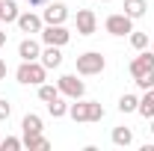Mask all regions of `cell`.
Listing matches in <instances>:
<instances>
[{
  "mask_svg": "<svg viewBox=\"0 0 154 151\" xmlns=\"http://www.w3.org/2000/svg\"><path fill=\"white\" fill-rule=\"evenodd\" d=\"M15 77H18V83H24V86H42L45 77H48V68L38 59H21Z\"/></svg>",
  "mask_w": 154,
  "mask_h": 151,
  "instance_id": "cell-1",
  "label": "cell"
},
{
  "mask_svg": "<svg viewBox=\"0 0 154 151\" xmlns=\"http://www.w3.org/2000/svg\"><path fill=\"white\" fill-rule=\"evenodd\" d=\"M68 116H71L74 122H101V119H104V107H101L98 101H83V98H77L74 104H68Z\"/></svg>",
  "mask_w": 154,
  "mask_h": 151,
  "instance_id": "cell-2",
  "label": "cell"
},
{
  "mask_svg": "<svg viewBox=\"0 0 154 151\" xmlns=\"http://www.w3.org/2000/svg\"><path fill=\"white\" fill-rule=\"evenodd\" d=\"M104 68H107V59L101 57L98 51H86V54H80V57H77V74H83V77L101 74Z\"/></svg>",
  "mask_w": 154,
  "mask_h": 151,
  "instance_id": "cell-3",
  "label": "cell"
},
{
  "mask_svg": "<svg viewBox=\"0 0 154 151\" xmlns=\"http://www.w3.org/2000/svg\"><path fill=\"white\" fill-rule=\"evenodd\" d=\"M57 86H59V95H65L71 101H77V98L86 95V86H83V80H77V74H62L57 80Z\"/></svg>",
  "mask_w": 154,
  "mask_h": 151,
  "instance_id": "cell-4",
  "label": "cell"
},
{
  "mask_svg": "<svg viewBox=\"0 0 154 151\" xmlns=\"http://www.w3.org/2000/svg\"><path fill=\"white\" fill-rule=\"evenodd\" d=\"M42 42H45V45H57V48H62V45L71 42V33H68L62 24H48V27H42Z\"/></svg>",
  "mask_w": 154,
  "mask_h": 151,
  "instance_id": "cell-5",
  "label": "cell"
},
{
  "mask_svg": "<svg viewBox=\"0 0 154 151\" xmlns=\"http://www.w3.org/2000/svg\"><path fill=\"white\" fill-rule=\"evenodd\" d=\"M104 30H107L110 36H128V33L134 30V18H128L125 12H119V15H110V18L104 21Z\"/></svg>",
  "mask_w": 154,
  "mask_h": 151,
  "instance_id": "cell-6",
  "label": "cell"
},
{
  "mask_svg": "<svg viewBox=\"0 0 154 151\" xmlns=\"http://www.w3.org/2000/svg\"><path fill=\"white\" fill-rule=\"evenodd\" d=\"M15 24H18L21 33H30V36H33V33H42V27H45L42 15H36V12H21Z\"/></svg>",
  "mask_w": 154,
  "mask_h": 151,
  "instance_id": "cell-7",
  "label": "cell"
},
{
  "mask_svg": "<svg viewBox=\"0 0 154 151\" xmlns=\"http://www.w3.org/2000/svg\"><path fill=\"white\" fill-rule=\"evenodd\" d=\"M65 18H68V6L65 3H48L45 12H42L45 24H65Z\"/></svg>",
  "mask_w": 154,
  "mask_h": 151,
  "instance_id": "cell-8",
  "label": "cell"
},
{
  "mask_svg": "<svg viewBox=\"0 0 154 151\" xmlns=\"http://www.w3.org/2000/svg\"><path fill=\"white\" fill-rule=\"evenodd\" d=\"M148 71H154V51H142L131 62V74L139 77V74H148Z\"/></svg>",
  "mask_w": 154,
  "mask_h": 151,
  "instance_id": "cell-9",
  "label": "cell"
},
{
  "mask_svg": "<svg viewBox=\"0 0 154 151\" xmlns=\"http://www.w3.org/2000/svg\"><path fill=\"white\" fill-rule=\"evenodd\" d=\"M95 27H98V18H95L92 9H80V12H77V33H80V36H92Z\"/></svg>",
  "mask_w": 154,
  "mask_h": 151,
  "instance_id": "cell-10",
  "label": "cell"
},
{
  "mask_svg": "<svg viewBox=\"0 0 154 151\" xmlns=\"http://www.w3.org/2000/svg\"><path fill=\"white\" fill-rule=\"evenodd\" d=\"M38 62L51 71V68H59L62 65V51H59L57 45H48L45 51H42V57H38Z\"/></svg>",
  "mask_w": 154,
  "mask_h": 151,
  "instance_id": "cell-11",
  "label": "cell"
},
{
  "mask_svg": "<svg viewBox=\"0 0 154 151\" xmlns=\"http://www.w3.org/2000/svg\"><path fill=\"white\" fill-rule=\"evenodd\" d=\"M18 57H21V59H38V57H42V48H38V42L27 36V39L18 45Z\"/></svg>",
  "mask_w": 154,
  "mask_h": 151,
  "instance_id": "cell-12",
  "label": "cell"
},
{
  "mask_svg": "<svg viewBox=\"0 0 154 151\" xmlns=\"http://www.w3.org/2000/svg\"><path fill=\"white\" fill-rule=\"evenodd\" d=\"M21 142H24V148H30V151H48L51 148L48 136H42V133H27Z\"/></svg>",
  "mask_w": 154,
  "mask_h": 151,
  "instance_id": "cell-13",
  "label": "cell"
},
{
  "mask_svg": "<svg viewBox=\"0 0 154 151\" xmlns=\"http://www.w3.org/2000/svg\"><path fill=\"white\" fill-rule=\"evenodd\" d=\"M21 131H24V136H27V133H42V131H45V125H42V116L27 113V116H24V122H21Z\"/></svg>",
  "mask_w": 154,
  "mask_h": 151,
  "instance_id": "cell-14",
  "label": "cell"
},
{
  "mask_svg": "<svg viewBox=\"0 0 154 151\" xmlns=\"http://www.w3.org/2000/svg\"><path fill=\"white\" fill-rule=\"evenodd\" d=\"M136 113L142 116V119H151V116H154V89H145V95L139 98V107H136Z\"/></svg>",
  "mask_w": 154,
  "mask_h": 151,
  "instance_id": "cell-15",
  "label": "cell"
},
{
  "mask_svg": "<svg viewBox=\"0 0 154 151\" xmlns=\"http://www.w3.org/2000/svg\"><path fill=\"white\" fill-rule=\"evenodd\" d=\"M145 12H148V3H145V0H125V15H128V18H142V15H145Z\"/></svg>",
  "mask_w": 154,
  "mask_h": 151,
  "instance_id": "cell-16",
  "label": "cell"
},
{
  "mask_svg": "<svg viewBox=\"0 0 154 151\" xmlns=\"http://www.w3.org/2000/svg\"><path fill=\"white\" fill-rule=\"evenodd\" d=\"M131 142H134V131H131V128H113V145L128 148Z\"/></svg>",
  "mask_w": 154,
  "mask_h": 151,
  "instance_id": "cell-17",
  "label": "cell"
},
{
  "mask_svg": "<svg viewBox=\"0 0 154 151\" xmlns=\"http://www.w3.org/2000/svg\"><path fill=\"white\" fill-rule=\"evenodd\" d=\"M18 3L15 0H3V6H0V21H6V24H12V21H18Z\"/></svg>",
  "mask_w": 154,
  "mask_h": 151,
  "instance_id": "cell-18",
  "label": "cell"
},
{
  "mask_svg": "<svg viewBox=\"0 0 154 151\" xmlns=\"http://www.w3.org/2000/svg\"><path fill=\"white\" fill-rule=\"evenodd\" d=\"M136 107H139L136 95H122L119 98V113H136Z\"/></svg>",
  "mask_w": 154,
  "mask_h": 151,
  "instance_id": "cell-19",
  "label": "cell"
},
{
  "mask_svg": "<svg viewBox=\"0 0 154 151\" xmlns=\"http://www.w3.org/2000/svg\"><path fill=\"white\" fill-rule=\"evenodd\" d=\"M54 98H59V86H51V83H42V86H38V101L51 104Z\"/></svg>",
  "mask_w": 154,
  "mask_h": 151,
  "instance_id": "cell-20",
  "label": "cell"
},
{
  "mask_svg": "<svg viewBox=\"0 0 154 151\" xmlns=\"http://www.w3.org/2000/svg\"><path fill=\"white\" fill-rule=\"evenodd\" d=\"M48 113L54 116V119H62V116H68V104H65L62 98H54V101L48 104Z\"/></svg>",
  "mask_w": 154,
  "mask_h": 151,
  "instance_id": "cell-21",
  "label": "cell"
},
{
  "mask_svg": "<svg viewBox=\"0 0 154 151\" xmlns=\"http://www.w3.org/2000/svg\"><path fill=\"white\" fill-rule=\"evenodd\" d=\"M131 45H134L136 51H145V48H148V33H136V30H131Z\"/></svg>",
  "mask_w": 154,
  "mask_h": 151,
  "instance_id": "cell-22",
  "label": "cell"
},
{
  "mask_svg": "<svg viewBox=\"0 0 154 151\" xmlns=\"http://www.w3.org/2000/svg\"><path fill=\"white\" fill-rule=\"evenodd\" d=\"M24 148V142H21L18 136H6V139H0V151H18Z\"/></svg>",
  "mask_w": 154,
  "mask_h": 151,
  "instance_id": "cell-23",
  "label": "cell"
},
{
  "mask_svg": "<svg viewBox=\"0 0 154 151\" xmlns=\"http://www.w3.org/2000/svg\"><path fill=\"white\" fill-rule=\"evenodd\" d=\"M134 83L145 92V89H154V71H148V74H139V77H134Z\"/></svg>",
  "mask_w": 154,
  "mask_h": 151,
  "instance_id": "cell-24",
  "label": "cell"
},
{
  "mask_svg": "<svg viewBox=\"0 0 154 151\" xmlns=\"http://www.w3.org/2000/svg\"><path fill=\"white\" fill-rule=\"evenodd\" d=\"M9 116H12V104H9L6 98H0V122H6Z\"/></svg>",
  "mask_w": 154,
  "mask_h": 151,
  "instance_id": "cell-25",
  "label": "cell"
},
{
  "mask_svg": "<svg viewBox=\"0 0 154 151\" xmlns=\"http://www.w3.org/2000/svg\"><path fill=\"white\" fill-rule=\"evenodd\" d=\"M6 71H9V68H6V59L0 57V80H6Z\"/></svg>",
  "mask_w": 154,
  "mask_h": 151,
  "instance_id": "cell-26",
  "label": "cell"
},
{
  "mask_svg": "<svg viewBox=\"0 0 154 151\" xmlns=\"http://www.w3.org/2000/svg\"><path fill=\"white\" fill-rule=\"evenodd\" d=\"M3 45H6V33L0 30V48H3Z\"/></svg>",
  "mask_w": 154,
  "mask_h": 151,
  "instance_id": "cell-27",
  "label": "cell"
},
{
  "mask_svg": "<svg viewBox=\"0 0 154 151\" xmlns=\"http://www.w3.org/2000/svg\"><path fill=\"white\" fill-rule=\"evenodd\" d=\"M27 3H30V6H42L45 0H27Z\"/></svg>",
  "mask_w": 154,
  "mask_h": 151,
  "instance_id": "cell-28",
  "label": "cell"
},
{
  "mask_svg": "<svg viewBox=\"0 0 154 151\" xmlns=\"http://www.w3.org/2000/svg\"><path fill=\"white\" fill-rule=\"evenodd\" d=\"M151 133H154V116H151Z\"/></svg>",
  "mask_w": 154,
  "mask_h": 151,
  "instance_id": "cell-29",
  "label": "cell"
},
{
  "mask_svg": "<svg viewBox=\"0 0 154 151\" xmlns=\"http://www.w3.org/2000/svg\"><path fill=\"white\" fill-rule=\"evenodd\" d=\"M151 51H154V42H151Z\"/></svg>",
  "mask_w": 154,
  "mask_h": 151,
  "instance_id": "cell-30",
  "label": "cell"
},
{
  "mask_svg": "<svg viewBox=\"0 0 154 151\" xmlns=\"http://www.w3.org/2000/svg\"><path fill=\"white\" fill-rule=\"evenodd\" d=\"M0 6H3V0H0Z\"/></svg>",
  "mask_w": 154,
  "mask_h": 151,
  "instance_id": "cell-31",
  "label": "cell"
},
{
  "mask_svg": "<svg viewBox=\"0 0 154 151\" xmlns=\"http://www.w3.org/2000/svg\"><path fill=\"white\" fill-rule=\"evenodd\" d=\"M101 3H107V0H101Z\"/></svg>",
  "mask_w": 154,
  "mask_h": 151,
  "instance_id": "cell-32",
  "label": "cell"
}]
</instances>
